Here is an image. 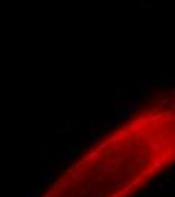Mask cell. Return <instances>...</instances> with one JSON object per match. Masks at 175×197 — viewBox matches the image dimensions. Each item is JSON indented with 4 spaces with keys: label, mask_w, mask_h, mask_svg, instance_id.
Instances as JSON below:
<instances>
[{
    "label": "cell",
    "mask_w": 175,
    "mask_h": 197,
    "mask_svg": "<svg viewBox=\"0 0 175 197\" xmlns=\"http://www.w3.org/2000/svg\"><path fill=\"white\" fill-rule=\"evenodd\" d=\"M73 158H74V153H73V152H68V153L65 155V164H66V162H71Z\"/></svg>",
    "instance_id": "7a4b0ae2"
},
{
    "label": "cell",
    "mask_w": 175,
    "mask_h": 197,
    "mask_svg": "<svg viewBox=\"0 0 175 197\" xmlns=\"http://www.w3.org/2000/svg\"><path fill=\"white\" fill-rule=\"evenodd\" d=\"M53 174H56V170H51V171H50L47 176H44V177L41 179V185H45V184L48 182V180H50L51 177H53Z\"/></svg>",
    "instance_id": "6da1fadb"
}]
</instances>
